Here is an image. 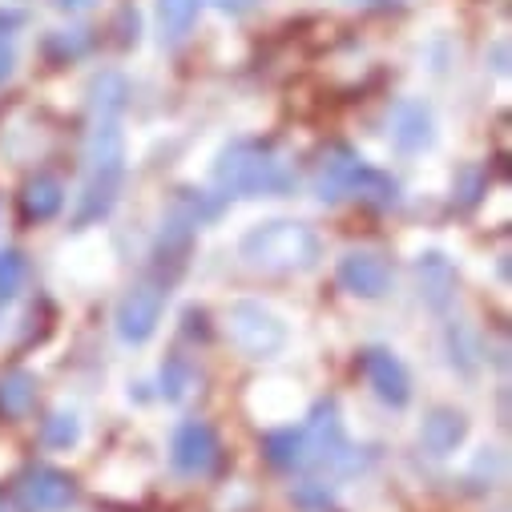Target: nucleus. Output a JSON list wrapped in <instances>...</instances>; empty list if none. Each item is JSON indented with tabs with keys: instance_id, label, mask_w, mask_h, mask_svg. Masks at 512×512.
<instances>
[{
	"instance_id": "cd10ccee",
	"label": "nucleus",
	"mask_w": 512,
	"mask_h": 512,
	"mask_svg": "<svg viewBox=\"0 0 512 512\" xmlns=\"http://www.w3.org/2000/svg\"><path fill=\"white\" fill-rule=\"evenodd\" d=\"M367 5H396V0H367Z\"/></svg>"
},
{
	"instance_id": "6e6552de",
	"label": "nucleus",
	"mask_w": 512,
	"mask_h": 512,
	"mask_svg": "<svg viewBox=\"0 0 512 512\" xmlns=\"http://www.w3.org/2000/svg\"><path fill=\"white\" fill-rule=\"evenodd\" d=\"M363 375L371 383V392L388 408H408V400H412V375H408V367L388 347H367L363 351Z\"/></svg>"
},
{
	"instance_id": "20e7f679",
	"label": "nucleus",
	"mask_w": 512,
	"mask_h": 512,
	"mask_svg": "<svg viewBox=\"0 0 512 512\" xmlns=\"http://www.w3.org/2000/svg\"><path fill=\"white\" fill-rule=\"evenodd\" d=\"M222 331L246 359H271L287 347V323L275 311L250 303V299H238L226 307Z\"/></svg>"
},
{
	"instance_id": "f03ea898",
	"label": "nucleus",
	"mask_w": 512,
	"mask_h": 512,
	"mask_svg": "<svg viewBox=\"0 0 512 512\" xmlns=\"http://www.w3.org/2000/svg\"><path fill=\"white\" fill-rule=\"evenodd\" d=\"M242 259L263 275H303L319 263V234L295 218H271L242 234Z\"/></svg>"
},
{
	"instance_id": "b1692460",
	"label": "nucleus",
	"mask_w": 512,
	"mask_h": 512,
	"mask_svg": "<svg viewBox=\"0 0 512 512\" xmlns=\"http://www.w3.org/2000/svg\"><path fill=\"white\" fill-rule=\"evenodd\" d=\"M190 367H186V359H170L166 367H162V392H166V400H182L186 396V388H190Z\"/></svg>"
},
{
	"instance_id": "2eb2a0df",
	"label": "nucleus",
	"mask_w": 512,
	"mask_h": 512,
	"mask_svg": "<svg viewBox=\"0 0 512 512\" xmlns=\"http://www.w3.org/2000/svg\"><path fill=\"white\" fill-rule=\"evenodd\" d=\"M61 206H65V186L57 178L37 174V178L25 182V190H21V214L29 222H49V218L61 214Z\"/></svg>"
},
{
	"instance_id": "0eeeda50",
	"label": "nucleus",
	"mask_w": 512,
	"mask_h": 512,
	"mask_svg": "<svg viewBox=\"0 0 512 512\" xmlns=\"http://www.w3.org/2000/svg\"><path fill=\"white\" fill-rule=\"evenodd\" d=\"M335 279L355 299H383L392 291V267L375 250H347L335 267Z\"/></svg>"
},
{
	"instance_id": "ddd939ff",
	"label": "nucleus",
	"mask_w": 512,
	"mask_h": 512,
	"mask_svg": "<svg viewBox=\"0 0 512 512\" xmlns=\"http://www.w3.org/2000/svg\"><path fill=\"white\" fill-rule=\"evenodd\" d=\"M464 436H468L464 412H456V408H432V412L424 416V428H420L424 452H432V456H452V452L464 444Z\"/></svg>"
},
{
	"instance_id": "1a4fd4ad",
	"label": "nucleus",
	"mask_w": 512,
	"mask_h": 512,
	"mask_svg": "<svg viewBox=\"0 0 512 512\" xmlns=\"http://www.w3.org/2000/svg\"><path fill=\"white\" fill-rule=\"evenodd\" d=\"M303 432V448H307V464H339L347 452V436L339 424V408L335 400H319L311 408V420Z\"/></svg>"
},
{
	"instance_id": "a211bd4d",
	"label": "nucleus",
	"mask_w": 512,
	"mask_h": 512,
	"mask_svg": "<svg viewBox=\"0 0 512 512\" xmlns=\"http://www.w3.org/2000/svg\"><path fill=\"white\" fill-rule=\"evenodd\" d=\"M125 97H130V85H125L121 73H101L89 85V105L97 117H117L125 109Z\"/></svg>"
},
{
	"instance_id": "7ed1b4c3",
	"label": "nucleus",
	"mask_w": 512,
	"mask_h": 512,
	"mask_svg": "<svg viewBox=\"0 0 512 512\" xmlns=\"http://www.w3.org/2000/svg\"><path fill=\"white\" fill-rule=\"evenodd\" d=\"M214 182L222 194H234V198H271L295 186V170L275 154V146L242 138L218 154Z\"/></svg>"
},
{
	"instance_id": "9b49d317",
	"label": "nucleus",
	"mask_w": 512,
	"mask_h": 512,
	"mask_svg": "<svg viewBox=\"0 0 512 512\" xmlns=\"http://www.w3.org/2000/svg\"><path fill=\"white\" fill-rule=\"evenodd\" d=\"M170 460H174V468L182 476H206L218 464V436H214V428L202 424V420H186L174 432Z\"/></svg>"
},
{
	"instance_id": "4be33fe9",
	"label": "nucleus",
	"mask_w": 512,
	"mask_h": 512,
	"mask_svg": "<svg viewBox=\"0 0 512 512\" xmlns=\"http://www.w3.org/2000/svg\"><path fill=\"white\" fill-rule=\"evenodd\" d=\"M448 351H452V363L460 367V371H472L476 363H480V347H476V339H472V331L468 327H452V335H448Z\"/></svg>"
},
{
	"instance_id": "423d86ee",
	"label": "nucleus",
	"mask_w": 512,
	"mask_h": 512,
	"mask_svg": "<svg viewBox=\"0 0 512 512\" xmlns=\"http://www.w3.org/2000/svg\"><path fill=\"white\" fill-rule=\"evenodd\" d=\"M17 496L29 512H65L77 496V484L69 472L61 468H49V464H33L21 472L17 480Z\"/></svg>"
},
{
	"instance_id": "412c9836",
	"label": "nucleus",
	"mask_w": 512,
	"mask_h": 512,
	"mask_svg": "<svg viewBox=\"0 0 512 512\" xmlns=\"http://www.w3.org/2000/svg\"><path fill=\"white\" fill-rule=\"evenodd\" d=\"M77 436H81V424H77L73 412H53L41 428V440L49 448H69V444H77Z\"/></svg>"
},
{
	"instance_id": "9d476101",
	"label": "nucleus",
	"mask_w": 512,
	"mask_h": 512,
	"mask_svg": "<svg viewBox=\"0 0 512 512\" xmlns=\"http://www.w3.org/2000/svg\"><path fill=\"white\" fill-rule=\"evenodd\" d=\"M363 170H367V162H363L351 146H331V150L319 158V166H315V194H319L323 202H343V198L355 194Z\"/></svg>"
},
{
	"instance_id": "bb28decb",
	"label": "nucleus",
	"mask_w": 512,
	"mask_h": 512,
	"mask_svg": "<svg viewBox=\"0 0 512 512\" xmlns=\"http://www.w3.org/2000/svg\"><path fill=\"white\" fill-rule=\"evenodd\" d=\"M53 9H61V13H89L97 0H49Z\"/></svg>"
},
{
	"instance_id": "a878e982",
	"label": "nucleus",
	"mask_w": 512,
	"mask_h": 512,
	"mask_svg": "<svg viewBox=\"0 0 512 512\" xmlns=\"http://www.w3.org/2000/svg\"><path fill=\"white\" fill-rule=\"evenodd\" d=\"M263 0H214V9H222L226 17H246V13H254Z\"/></svg>"
},
{
	"instance_id": "aec40b11",
	"label": "nucleus",
	"mask_w": 512,
	"mask_h": 512,
	"mask_svg": "<svg viewBox=\"0 0 512 512\" xmlns=\"http://www.w3.org/2000/svg\"><path fill=\"white\" fill-rule=\"evenodd\" d=\"M29 279V263L21 250H0V303H13Z\"/></svg>"
},
{
	"instance_id": "f8f14e48",
	"label": "nucleus",
	"mask_w": 512,
	"mask_h": 512,
	"mask_svg": "<svg viewBox=\"0 0 512 512\" xmlns=\"http://www.w3.org/2000/svg\"><path fill=\"white\" fill-rule=\"evenodd\" d=\"M392 142L404 154H420L436 142V121L424 101H400L392 113Z\"/></svg>"
},
{
	"instance_id": "39448f33",
	"label": "nucleus",
	"mask_w": 512,
	"mask_h": 512,
	"mask_svg": "<svg viewBox=\"0 0 512 512\" xmlns=\"http://www.w3.org/2000/svg\"><path fill=\"white\" fill-rule=\"evenodd\" d=\"M162 307H166V287H162V283H154V279L134 283L130 291L121 295L117 315H113L117 335H121L125 343H146V339H154V331H158V323H162Z\"/></svg>"
},
{
	"instance_id": "5701e85b",
	"label": "nucleus",
	"mask_w": 512,
	"mask_h": 512,
	"mask_svg": "<svg viewBox=\"0 0 512 512\" xmlns=\"http://www.w3.org/2000/svg\"><path fill=\"white\" fill-rule=\"evenodd\" d=\"M456 202L460 206H476L480 202V194H484V170L480 166H464L460 174H456Z\"/></svg>"
},
{
	"instance_id": "6ab92c4d",
	"label": "nucleus",
	"mask_w": 512,
	"mask_h": 512,
	"mask_svg": "<svg viewBox=\"0 0 512 512\" xmlns=\"http://www.w3.org/2000/svg\"><path fill=\"white\" fill-rule=\"evenodd\" d=\"M263 452L275 468H307V448H303V432L295 428H283V432H271L263 440Z\"/></svg>"
},
{
	"instance_id": "393cba45",
	"label": "nucleus",
	"mask_w": 512,
	"mask_h": 512,
	"mask_svg": "<svg viewBox=\"0 0 512 512\" xmlns=\"http://www.w3.org/2000/svg\"><path fill=\"white\" fill-rule=\"evenodd\" d=\"M17 69V49H13V37L9 33H0V85H5Z\"/></svg>"
},
{
	"instance_id": "f257e3e1",
	"label": "nucleus",
	"mask_w": 512,
	"mask_h": 512,
	"mask_svg": "<svg viewBox=\"0 0 512 512\" xmlns=\"http://www.w3.org/2000/svg\"><path fill=\"white\" fill-rule=\"evenodd\" d=\"M81 162H85V186H81L77 226H89L113 210L121 178H125V134L117 130V117L93 121V130L85 134Z\"/></svg>"
},
{
	"instance_id": "4468645a",
	"label": "nucleus",
	"mask_w": 512,
	"mask_h": 512,
	"mask_svg": "<svg viewBox=\"0 0 512 512\" xmlns=\"http://www.w3.org/2000/svg\"><path fill=\"white\" fill-rule=\"evenodd\" d=\"M416 279H420V295H424V303H428L432 311H444V307L456 299V271H452V263L444 259L440 250L420 254Z\"/></svg>"
},
{
	"instance_id": "f3484780",
	"label": "nucleus",
	"mask_w": 512,
	"mask_h": 512,
	"mask_svg": "<svg viewBox=\"0 0 512 512\" xmlns=\"http://www.w3.org/2000/svg\"><path fill=\"white\" fill-rule=\"evenodd\" d=\"M202 0H158V29L166 45H178L190 37L194 21H198Z\"/></svg>"
},
{
	"instance_id": "dca6fc26",
	"label": "nucleus",
	"mask_w": 512,
	"mask_h": 512,
	"mask_svg": "<svg viewBox=\"0 0 512 512\" xmlns=\"http://www.w3.org/2000/svg\"><path fill=\"white\" fill-rule=\"evenodd\" d=\"M37 404V375L25 367H13L0 375V416L5 420H21L29 416Z\"/></svg>"
}]
</instances>
